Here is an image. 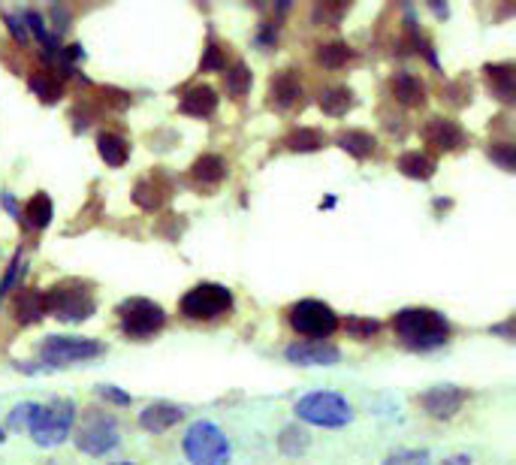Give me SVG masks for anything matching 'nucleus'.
<instances>
[{"instance_id": "f257e3e1", "label": "nucleus", "mask_w": 516, "mask_h": 465, "mask_svg": "<svg viewBox=\"0 0 516 465\" xmlns=\"http://www.w3.org/2000/svg\"><path fill=\"white\" fill-rule=\"evenodd\" d=\"M393 330L411 351H435L450 339V324L435 308H402L393 318Z\"/></svg>"}, {"instance_id": "f03ea898", "label": "nucleus", "mask_w": 516, "mask_h": 465, "mask_svg": "<svg viewBox=\"0 0 516 465\" xmlns=\"http://www.w3.org/2000/svg\"><path fill=\"white\" fill-rule=\"evenodd\" d=\"M43 302H46V315H52L64 324H82L97 312L91 287L85 281H76V278L49 287L43 293Z\"/></svg>"}, {"instance_id": "7ed1b4c3", "label": "nucleus", "mask_w": 516, "mask_h": 465, "mask_svg": "<svg viewBox=\"0 0 516 465\" xmlns=\"http://www.w3.org/2000/svg\"><path fill=\"white\" fill-rule=\"evenodd\" d=\"M185 456L191 465H230L233 447L227 432L212 420H197L185 432Z\"/></svg>"}, {"instance_id": "20e7f679", "label": "nucleus", "mask_w": 516, "mask_h": 465, "mask_svg": "<svg viewBox=\"0 0 516 465\" xmlns=\"http://www.w3.org/2000/svg\"><path fill=\"white\" fill-rule=\"evenodd\" d=\"M73 426H76V402L73 399H49L46 405L37 402L28 432L40 447H55L73 435Z\"/></svg>"}, {"instance_id": "39448f33", "label": "nucleus", "mask_w": 516, "mask_h": 465, "mask_svg": "<svg viewBox=\"0 0 516 465\" xmlns=\"http://www.w3.org/2000/svg\"><path fill=\"white\" fill-rule=\"evenodd\" d=\"M296 417L311 423V426H323V429H341L354 420V408L335 390H314L308 396H302L296 402Z\"/></svg>"}, {"instance_id": "423d86ee", "label": "nucleus", "mask_w": 516, "mask_h": 465, "mask_svg": "<svg viewBox=\"0 0 516 465\" xmlns=\"http://www.w3.org/2000/svg\"><path fill=\"white\" fill-rule=\"evenodd\" d=\"M73 441L88 456H106L121 441L118 420L109 411H103V408H85L82 420H79V426L73 432Z\"/></svg>"}, {"instance_id": "0eeeda50", "label": "nucleus", "mask_w": 516, "mask_h": 465, "mask_svg": "<svg viewBox=\"0 0 516 465\" xmlns=\"http://www.w3.org/2000/svg\"><path fill=\"white\" fill-rule=\"evenodd\" d=\"M118 327L127 339H136V342H145L151 336H157L163 327H166V312L151 302V299H142V296H130L118 305Z\"/></svg>"}, {"instance_id": "6e6552de", "label": "nucleus", "mask_w": 516, "mask_h": 465, "mask_svg": "<svg viewBox=\"0 0 516 465\" xmlns=\"http://www.w3.org/2000/svg\"><path fill=\"white\" fill-rule=\"evenodd\" d=\"M182 315L188 321H215L221 315H227L233 308V293L224 287V284H215V281H203L197 287H191L182 302Z\"/></svg>"}, {"instance_id": "1a4fd4ad", "label": "nucleus", "mask_w": 516, "mask_h": 465, "mask_svg": "<svg viewBox=\"0 0 516 465\" xmlns=\"http://www.w3.org/2000/svg\"><path fill=\"white\" fill-rule=\"evenodd\" d=\"M287 321H290V327L299 336H308L311 342H323V339H329L338 330V315L320 299H299V302H293L290 312H287Z\"/></svg>"}, {"instance_id": "9d476101", "label": "nucleus", "mask_w": 516, "mask_h": 465, "mask_svg": "<svg viewBox=\"0 0 516 465\" xmlns=\"http://www.w3.org/2000/svg\"><path fill=\"white\" fill-rule=\"evenodd\" d=\"M106 348L97 339H79V336H49L40 348V357L49 369L58 366H73L100 357Z\"/></svg>"}, {"instance_id": "9b49d317", "label": "nucleus", "mask_w": 516, "mask_h": 465, "mask_svg": "<svg viewBox=\"0 0 516 465\" xmlns=\"http://www.w3.org/2000/svg\"><path fill=\"white\" fill-rule=\"evenodd\" d=\"M468 402V390L462 387H453V384H438L432 390H426L420 396V405L429 417H438V420H450L453 414L462 411V405Z\"/></svg>"}, {"instance_id": "f8f14e48", "label": "nucleus", "mask_w": 516, "mask_h": 465, "mask_svg": "<svg viewBox=\"0 0 516 465\" xmlns=\"http://www.w3.org/2000/svg\"><path fill=\"white\" fill-rule=\"evenodd\" d=\"M284 357L296 366H335L341 360V351L332 342H296L284 351Z\"/></svg>"}, {"instance_id": "ddd939ff", "label": "nucleus", "mask_w": 516, "mask_h": 465, "mask_svg": "<svg viewBox=\"0 0 516 465\" xmlns=\"http://www.w3.org/2000/svg\"><path fill=\"white\" fill-rule=\"evenodd\" d=\"M423 139L429 142V145H435L438 151H456V148H462L465 142H468V133L456 124V121H450V118H429L426 124H423Z\"/></svg>"}, {"instance_id": "4468645a", "label": "nucleus", "mask_w": 516, "mask_h": 465, "mask_svg": "<svg viewBox=\"0 0 516 465\" xmlns=\"http://www.w3.org/2000/svg\"><path fill=\"white\" fill-rule=\"evenodd\" d=\"M179 420H185V408L172 405V402H151L142 414H139V426L151 435H160L166 429H172Z\"/></svg>"}, {"instance_id": "2eb2a0df", "label": "nucleus", "mask_w": 516, "mask_h": 465, "mask_svg": "<svg viewBox=\"0 0 516 465\" xmlns=\"http://www.w3.org/2000/svg\"><path fill=\"white\" fill-rule=\"evenodd\" d=\"M299 100H302V85H299V79H296L293 70H284V73L272 76V82H269V103L278 112L293 109Z\"/></svg>"}, {"instance_id": "dca6fc26", "label": "nucleus", "mask_w": 516, "mask_h": 465, "mask_svg": "<svg viewBox=\"0 0 516 465\" xmlns=\"http://www.w3.org/2000/svg\"><path fill=\"white\" fill-rule=\"evenodd\" d=\"M179 109L191 118H212L218 112V91L212 85H194L182 94Z\"/></svg>"}, {"instance_id": "f3484780", "label": "nucleus", "mask_w": 516, "mask_h": 465, "mask_svg": "<svg viewBox=\"0 0 516 465\" xmlns=\"http://www.w3.org/2000/svg\"><path fill=\"white\" fill-rule=\"evenodd\" d=\"M13 315L22 327H31L37 324L43 315H46V302H43V293L37 287H19L16 296H13Z\"/></svg>"}, {"instance_id": "a211bd4d", "label": "nucleus", "mask_w": 516, "mask_h": 465, "mask_svg": "<svg viewBox=\"0 0 516 465\" xmlns=\"http://www.w3.org/2000/svg\"><path fill=\"white\" fill-rule=\"evenodd\" d=\"M486 85L492 91V97H498L501 103H513L516 97V73L513 64H486L483 67Z\"/></svg>"}, {"instance_id": "6ab92c4d", "label": "nucleus", "mask_w": 516, "mask_h": 465, "mask_svg": "<svg viewBox=\"0 0 516 465\" xmlns=\"http://www.w3.org/2000/svg\"><path fill=\"white\" fill-rule=\"evenodd\" d=\"M390 91H393V100L402 103V106H423L426 103V85L414 73H405V70L393 73Z\"/></svg>"}, {"instance_id": "aec40b11", "label": "nucleus", "mask_w": 516, "mask_h": 465, "mask_svg": "<svg viewBox=\"0 0 516 465\" xmlns=\"http://www.w3.org/2000/svg\"><path fill=\"white\" fill-rule=\"evenodd\" d=\"M335 142H338L341 151H348L351 158H357V161H366L378 151V139L372 133H366V130H344V133H338Z\"/></svg>"}, {"instance_id": "412c9836", "label": "nucleus", "mask_w": 516, "mask_h": 465, "mask_svg": "<svg viewBox=\"0 0 516 465\" xmlns=\"http://www.w3.org/2000/svg\"><path fill=\"white\" fill-rule=\"evenodd\" d=\"M97 151H100V158L109 164V167H124L127 164V154H130V142L118 133H100L97 136Z\"/></svg>"}, {"instance_id": "4be33fe9", "label": "nucleus", "mask_w": 516, "mask_h": 465, "mask_svg": "<svg viewBox=\"0 0 516 465\" xmlns=\"http://www.w3.org/2000/svg\"><path fill=\"white\" fill-rule=\"evenodd\" d=\"M399 173L414 182H429L435 176V161L423 151H408L399 158Z\"/></svg>"}, {"instance_id": "5701e85b", "label": "nucleus", "mask_w": 516, "mask_h": 465, "mask_svg": "<svg viewBox=\"0 0 516 465\" xmlns=\"http://www.w3.org/2000/svg\"><path fill=\"white\" fill-rule=\"evenodd\" d=\"M191 176H194L200 185H218V182L227 179V164H224L221 154H203V158L194 161Z\"/></svg>"}, {"instance_id": "b1692460", "label": "nucleus", "mask_w": 516, "mask_h": 465, "mask_svg": "<svg viewBox=\"0 0 516 465\" xmlns=\"http://www.w3.org/2000/svg\"><path fill=\"white\" fill-rule=\"evenodd\" d=\"M320 109L326 112V115H332V118H341V115H348L351 109H354V91L351 88H344V85H338V88H326L323 94H320Z\"/></svg>"}, {"instance_id": "393cba45", "label": "nucleus", "mask_w": 516, "mask_h": 465, "mask_svg": "<svg viewBox=\"0 0 516 465\" xmlns=\"http://www.w3.org/2000/svg\"><path fill=\"white\" fill-rule=\"evenodd\" d=\"M354 49L348 46V43H326V46H320L317 49V64L320 67H326V70H338V67H344L348 61H354Z\"/></svg>"}, {"instance_id": "a878e982", "label": "nucleus", "mask_w": 516, "mask_h": 465, "mask_svg": "<svg viewBox=\"0 0 516 465\" xmlns=\"http://www.w3.org/2000/svg\"><path fill=\"white\" fill-rule=\"evenodd\" d=\"M133 200H136V206H142L145 212H154V209L163 206L166 188H163L160 182H154V179H142V182L136 185V191H133Z\"/></svg>"}, {"instance_id": "bb28decb", "label": "nucleus", "mask_w": 516, "mask_h": 465, "mask_svg": "<svg viewBox=\"0 0 516 465\" xmlns=\"http://www.w3.org/2000/svg\"><path fill=\"white\" fill-rule=\"evenodd\" d=\"M284 145L290 148V151H317L320 145H323V133L320 130H314V127H296L293 133H287V139H284Z\"/></svg>"}, {"instance_id": "cd10ccee", "label": "nucleus", "mask_w": 516, "mask_h": 465, "mask_svg": "<svg viewBox=\"0 0 516 465\" xmlns=\"http://www.w3.org/2000/svg\"><path fill=\"white\" fill-rule=\"evenodd\" d=\"M25 218H28V224L34 230H46L49 221H52V200H49V194H43V191L34 194V200L25 209Z\"/></svg>"}, {"instance_id": "c85d7f7f", "label": "nucleus", "mask_w": 516, "mask_h": 465, "mask_svg": "<svg viewBox=\"0 0 516 465\" xmlns=\"http://www.w3.org/2000/svg\"><path fill=\"white\" fill-rule=\"evenodd\" d=\"M31 91H34L43 103H55V100L61 97V82L52 79L46 70H40V73L31 76Z\"/></svg>"}, {"instance_id": "c756f323", "label": "nucleus", "mask_w": 516, "mask_h": 465, "mask_svg": "<svg viewBox=\"0 0 516 465\" xmlns=\"http://www.w3.org/2000/svg\"><path fill=\"white\" fill-rule=\"evenodd\" d=\"M308 432L302 429V426H287L284 432H281V438H278V447H281V453H287V456H299L305 447H308Z\"/></svg>"}, {"instance_id": "7c9ffc66", "label": "nucleus", "mask_w": 516, "mask_h": 465, "mask_svg": "<svg viewBox=\"0 0 516 465\" xmlns=\"http://www.w3.org/2000/svg\"><path fill=\"white\" fill-rule=\"evenodd\" d=\"M224 79H227V91L233 94V97H245L248 94V88H251V70L239 61L233 70H227L224 73Z\"/></svg>"}, {"instance_id": "2f4dec72", "label": "nucleus", "mask_w": 516, "mask_h": 465, "mask_svg": "<svg viewBox=\"0 0 516 465\" xmlns=\"http://www.w3.org/2000/svg\"><path fill=\"white\" fill-rule=\"evenodd\" d=\"M384 465H429V450H417V447H402L393 450Z\"/></svg>"}, {"instance_id": "473e14b6", "label": "nucleus", "mask_w": 516, "mask_h": 465, "mask_svg": "<svg viewBox=\"0 0 516 465\" xmlns=\"http://www.w3.org/2000/svg\"><path fill=\"white\" fill-rule=\"evenodd\" d=\"M489 158L504 170V173H513L516 170V148L510 142H495L489 145Z\"/></svg>"}, {"instance_id": "72a5a7b5", "label": "nucleus", "mask_w": 516, "mask_h": 465, "mask_svg": "<svg viewBox=\"0 0 516 465\" xmlns=\"http://www.w3.org/2000/svg\"><path fill=\"white\" fill-rule=\"evenodd\" d=\"M200 70L203 73H221V70H227V58H224V52H221V46L215 40H209L206 55L200 61Z\"/></svg>"}, {"instance_id": "f704fd0d", "label": "nucleus", "mask_w": 516, "mask_h": 465, "mask_svg": "<svg viewBox=\"0 0 516 465\" xmlns=\"http://www.w3.org/2000/svg\"><path fill=\"white\" fill-rule=\"evenodd\" d=\"M34 411H37V402H19L13 411H10V417H7V423H10V429H25L28 432V426H31V417H34Z\"/></svg>"}, {"instance_id": "c9c22d12", "label": "nucleus", "mask_w": 516, "mask_h": 465, "mask_svg": "<svg viewBox=\"0 0 516 465\" xmlns=\"http://www.w3.org/2000/svg\"><path fill=\"white\" fill-rule=\"evenodd\" d=\"M344 327H348V333H354L357 339H372L378 333V321H363V318H351Z\"/></svg>"}, {"instance_id": "e433bc0d", "label": "nucleus", "mask_w": 516, "mask_h": 465, "mask_svg": "<svg viewBox=\"0 0 516 465\" xmlns=\"http://www.w3.org/2000/svg\"><path fill=\"white\" fill-rule=\"evenodd\" d=\"M97 396L106 399V402L130 405V393H124V390H118V387H109V384H100V387H97Z\"/></svg>"}, {"instance_id": "4c0bfd02", "label": "nucleus", "mask_w": 516, "mask_h": 465, "mask_svg": "<svg viewBox=\"0 0 516 465\" xmlns=\"http://www.w3.org/2000/svg\"><path fill=\"white\" fill-rule=\"evenodd\" d=\"M19 260H22V257L16 254V260H13L10 272L4 275V281H0V299H4V296H7V293L13 290V281H16V272H19Z\"/></svg>"}, {"instance_id": "58836bf2", "label": "nucleus", "mask_w": 516, "mask_h": 465, "mask_svg": "<svg viewBox=\"0 0 516 465\" xmlns=\"http://www.w3.org/2000/svg\"><path fill=\"white\" fill-rule=\"evenodd\" d=\"M7 25H10V31H13V37H16V40H25V31H22V22H19V19H13V16H10V19H7Z\"/></svg>"}, {"instance_id": "ea45409f", "label": "nucleus", "mask_w": 516, "mask_h": 465, "mask_svg": "<svg viewBox=\"0 0 516 465\" xmlns=\"http://www.w3.org/2000/svg\"><path fill=\"white\" fill-rule=\"evenodd\" d=\"M441 465H471V456L459 453V456H450V459H444Z\"/></svg>"}, {"instance_id": "a19ab883", "label": "nucleus", "mask_w": 516, "mask_h": 465, "mask_svg": "<svg viewBox=\"0 0 516 465\" xmlns=\"http://www.w3.org/2000/svg\"><path fill=\"white\" fill-rule=\"evenodd\" d=\"M7 441V435H4V429H0V444H4Z\"/></svg>"}, {"instance_id": "79ce46f5", "label": "nucleus", "mask_w": 516, "mask_h": 465, "mask_svg": "<svg viewBox=\"0 0 516 465\" xmlns=\"http://www.w3.org/2000/svg\"><path fill=\"white\" fill-rule=\"evenodd\" d=\"M112 465H133V462H112Z\"/></svg>"}]
</instances>
